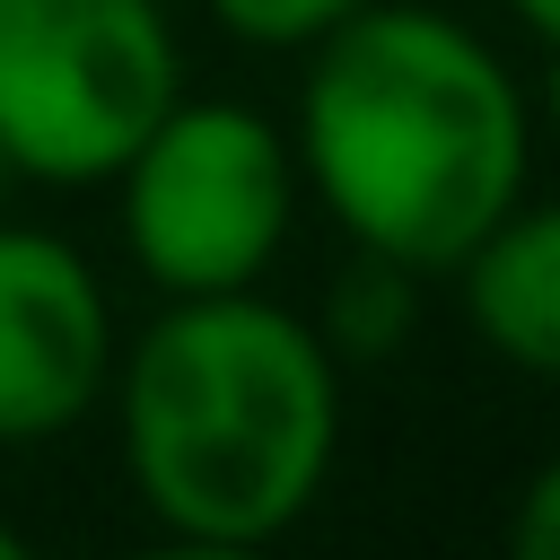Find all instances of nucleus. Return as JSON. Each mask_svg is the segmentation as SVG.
Returning a JSON list of instances; mask_svg holds the SVG:
<instances>
[{
  "instance_id": "f257e3e1",
  "label": "nucleus",
  "mask_w": 560,
  "mask_h": 560,
  "mask_svg": "<svg viewBox=\"0 0 560 560\" xmlns=\"http://www.w3.org/2000/svg\"><path fill=\"white\" fill-rule=\"evenodd\" d=\"M298 192L359 245L446 280L534 175V105L516 70L429 0H368L306 44L289 114Z\"/></svg>"
},
{
  "instance_id": "f03ea898",
  "label": "nucleus",
  "mask_w": 560,
  "mask_h": 560,
  "mask_svg": "<svg viewBox=\"0 0 560 560\" xmlns=\"http://www.w3.org/2000/svg\"><path fill=\"white\" fill-rule=\"evenodd\" d=\"M341 359L262 298H166L114 350V438L140 516L192 551H262L315 516L341 464Z\"/></svg>"
},
{
  "instance_id": "7ed1b4c3",
  "label": "nucleus",
  "mask_w": 560,
  "mask_h": 560,
  "mask_svg": "<svg viewBox=\"0 0 560 560\" xmlns=\"http://www.w3.org/2000/svg\"><path fill=\"white\" fill-rule=\"evenodd\" d=\"M105 184L122 210V254L158 298L262 289L298 219L289 131L245 96H175Z\"/></svg>"
},
{
  "instance_id": "20e7f679",
  "label": "nucleus",
  "mask_w": 560,
  "mask_h": 560,
  "mask_svg": "<svg viewBox=\"0 0 560 560\" xmlns=\"http://www.w3.org/2000/svg\"><path fill=\"white\" fill-rule=\"evenodd\" d=\"M175 96L166 0H0V158L18 184H105Z\"/></svg>"
},
{
  "instance_id": "39448f33",
  "label": "nucleus",
  "mask_w": 560,
  "mask_h": 560,
  "mask_svg": "<svg viewBox=\"0 0 560 560\" xmlns=\"http://www.w3.org/2000/svg\"><path fill=\"white\" fill-rule=\"evenodd\" d=\"M114 298L96 262L52 236L0 219V446L70 438L114 385Z\"/></svg>"
},
{
  "instance_id": "423d86ee",
  "label": "nucleus",
  "mask_w": 560,
  "mask_h": 560,
  "mask_svg": "<svg viewBox=\"0 0 560 560\" xmlns=\"http://www.w3.org/2000/svg\"><path fill=\"white\" fill-rule=\"evenodd\" d=\"M446 280L499 368L560 385V201H516Z\"/></svg>"
},
{
  "instance_id": "0eeeda50",
  "label": "nucleus",
  "mask_w": 560,
  "mask_h": 560,
  "mask_svg": "<svg viewBox=\"0 0 560 560\" xmlns=\"http://www.w3.org/2000/svg\"><path fill=\"white\" fill-rule=\"evenodd\" d=\"M306 324L324 332V350H332L341 368H376V359H394V350L411 341V324H420V271L350 245V262L332 271V289H324V306H315Z\"/></svg>"
},
{
  "instance_id": "6e6552de",
  "label": "nucleus",
  "mask_w": 560,
  "mask_h": 560,
  "mask_svg": "<svg viewBox=\"0 0 560 560\" xmlns=\"http://www.w3.org/2000/svg\"><path fill=\"white\" fill-rule=\"evenodd\" d=\"M236 44L254 52H306L315 35H332L341 18H359L368 0H201Z\"/></svg>"
},
{
  "instance_id": "1a4fd4ad",
  "label": "nucleus",
  "mask_w": 560,
  "mask_h": 560,
  "mask_svg": "<svg viewBox=\"0 0 560 560\" xmlns=\"http://www.w3.org/2000/svg\"><path fill=\"white\" fill-rule=\"evenodd\" d=\"M508 542H516V560H560V446L525 472V490L508 508Z\"/></svg>"
},
{
  "instance_id": "9d476101",
  "label": "nucleus",
  "mask_w": 560,
  "mask_h": 560,
  "mask_svg": "<svg viewBox=\"0 0 560 560\" xmlns=\"http://www.w3.org/2000/svg\"><path fill=\"white\" fill-rule=\"evenodd\" d=\"M516 9V26H534L542 44H560V0H508Z\"/></svg>"
},
{
  "instance_id": "9b49d317",
  "label": "nucleus",
  "mask_w": 560,
  "mask_h": 560,
  "mask_svg": "<svg viewBox=\"0 0 560 560\" xmlns=\"http://www.w3.org/2000/svg\"><path fill=\"white\" fill-rule=\"evenodd\" d=\"M534 114H542V131L560 140V44H551V70H542V105H534Z\"/></svg>"
},
{
  "instance_id": "f8f14e48",
  "label": "nucleus",
  "mask_w": 560,
  "mask_h": 560,
  "mask_svg": "<svg viewBox=\"0 0 560 560\" xmlns=\"http://www.w3.org/2000/svg\"><path fill=\"white\" fill-rule=\"evenodd\" d=\"M0 560H26V534H18L9 516H0Z\"/></svg>"
},
{
  "instance_id": "ddd939ff",
  "label": "nucleus",
  "mask_w": 560,
  "mask_h": 560,
  "mask_svg": "<svg viewBox=\"0 0 560 560\" xmlns=\"http://www.w3.org/2000/svg\"><path fill=\"white\" fill-rule=\"evenodd\" d=\"M9 192H18V166L0 158V219H9Z\"/></svg>"
}]
</instances>
